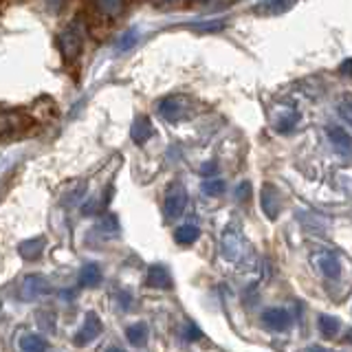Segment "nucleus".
I'll return each mask as SVG.
<instances>
[{"instance_id":"obj_10","label":"nucleus","mask_w":352,"mask_h":352,"mask_svg":"<svg viewBox=\"0 0 352 352\" xmlns=\"http://www.w3.org/2000/svg\"><path fill=\"white\" fill-rule=\"evenodd\" d=\"M152 135H154V128H152V124H150V119H148L146 115H139V117L135 119V124H132V128H130V137H132V141L139 143V146H143V143H146Z\"/></svg>"},{"instance_id":"obj_32","label":"nucleus","mask_w":352,"mask_h":352,"mask_svg":"<svg viewBox=\"0 0 352 352\" xmlns=\"http://www.w3.org/2000/svg\"><path fill=\"white\" fill-rule=\"evenodd\" d=\"M346 341H348V344H352V328L348 330V335H346Z\"/></svg>"},{"instance_id":"obj_11","label":"nucleus","mask_w":352,"mask_h":352,"mask_svg":"<svg viewBox=\"0 0 352 352\" xmlns=\"http://www.w3.org/2000/svg\"><path fill=\"white\" fill-rule=\"evenodd\" d=\"M326 132H328V139L333 141V146L339 152H344V154L352 152V137H350V132H346L341 126H328Z\"/></svg>"},{"instance_id":"obj_28","label":"nucleus","mask_w":352,"mask_h":352,"mask_svg":"<svg viewBox=\"0 0 352 352\" xmlns=\"http://www.w3.org/2000/svg\"><path fill=\"white\" fill-rule=\"evenodd\" d=\"M201 337H203V330L198 328V326L187 324V326L183 328V339H185V341H198Z\"/></svg>"},{"instance_id":"obj_14","label":"nucleus","mask_w":352,"mask_h":352,"mask_svg":"<svg viewBox=\"0 0 352 352\" xmlns=\"http://www.w3.org/2000/svg\"><path fill=\"white\" fill-rule=\"evenodd\" d=\"M99 282H102V269L95 262L84 264L80 271V284L86 286V289H95V286H99Z\"/></svg>"},{"instance_id":"obj_9","label":"nucleus","mask_w":352,"mask_h":352,"mask_svg":"<svg viewBox=\"0 0 352 352\" xmlns=\"http://www.w3.org/2000/svg\"><path fill=\"white\" fill-rule=\"evenodd\" d=\"M262 322L271 330H286L291 326V315L284 308H267L262 313Z\"/></svg>"},{"instance_id":"obj_1","label":"nucleus","mask_w":352,"mask_h":352,"mask_svg":"<svg viewBox=\"0 0 352 352\" xmlns=\"http://www.w3.org/2000/svg\"><path fill=\"white\" fill-rule=\"evenodd\" d=\"M192 113V102L187 95H170L159 102V115L170 121V124H179V121L187 119Z\"/></svg>"},{"instance_id":"obj_16","label":"nucleus","mask_w":352,"mask_h":352,"mask_svg":"<svg viewBox=\"0 0 352 352\" xmlns=\"http://www.w3.org/2000/svg\"><path fill=\"white\" fill-rule=\"evenodd\" d=\"M25 126V119L20 115H0V139L16 135L18 128Z\"/></svg>"},{"instance_id":"obj_15","label":"nucleus","mask_w":352,"mask_h":352,"mask_svg":"<svg viewBox=\"0 0 352 352\" xmlns=\"http://www.w3.org/2000/svg\"><path fill=\"white\" fill-rule=\"evenodd\" d=\"M317 267L322 269V273L330 280L339 278V273H341L339 260H337V256H333V253H322V256L317 258Z\"/></svg>"},{"instance_id":"obj_19","label":"nucleus","mask_w":352,"mask_h":352,"mask_svg":"<svg viewBox=\"0 0 352 352\" xmlns=\"http://www.w3.org/2000/svg\"><path fill=\"white\" fill-rule=\"evenodd\" d=\"M317 324H319V330H322V335H324L326 339H333V337L339 333V319H337V317L319 315Z\"/></svg>"},{"instance_id":"obj_4","label":"nucleus","mask_w":352,"mask_h":352,"mask_svg":"<svg viewBox=\"0 0 352 352\" xmlns=\"http://www.w3.org/2000/svg\"><path fill=\"white\" fill-rule=\"evenodd\" d=\"M187 207V192L181 183H174L168 187V194H165V201H163V212L165 218H179Z\"/></svg>"},{"instance_id":"obj_17","label":"nucleus","mask_w":352,"mask_h":352,"mask_svg":"<svg viewBox=\"0 0 352 352\" xmlns=\"http://www.w3.org/2000/svg\"><path fill=\"white\" fill-rule=\"evenodd\" d=\"M198 236H201V229H198L196 225H181L174 229V240L179 242V245H194V242L198 240Z\"/></svg>"},{"instance_id":"obj_5","label":"nucleus","mask_w":352,"mask_h":352,"mask_svg":"<svg viewBox=\"0 0 352 352\" xmlns=\"http://www.w3.org/2000/svg\"><path fill=\"white\" fill-rule=\"evenodd\" d=\"M102 330H104V326H102V319H99L95 313H88L86 315V319H84V326L77 330V335H75V346H88V344H93V341L102 335Z\"/></svg>"},{"instance_id":"obj_12","label":"nucleus","mask_w":352,"mask_h":352,"mask_svg":"<svg viewBox=\"0 0 352 352\" xmlns=\"http://www.w3.org/2000/svg\"><path fill=\"white\" fill-rule=\"evenodd\" d=\"M18 253H20V256L25 258V260H29V262L40 260V256L44 253V238H31V240L20 242Z\"/></svg>"},{"instance_id":"obj_21","label":"nucleus","mask_w":352,"mask_h":352,"mask_svg":"<svg viewBox=\"0 0 352 352\" xmlns=\"http://www.w3.org/2000/svg\"><path fill=\"white\" fill-rule=\"evenodd\" d=\"M293 5L291 3H260V5H256L253 7V11L256 14H284L286 9H291Z\"/></svg>"},{"instance_id":"obj_3","label":"nucleus","mask_w":352,"mask_h":352,"mask_svg":"<svg viewBox=\"0 0 352 352\" xmlns=\"http://www.w3.org/2000/svg\"><path fill=\"white\" fill-rule=\"evenodd\" d=\"M60 49L64 53V58L66 60H75L77 55H80L82 51V44H84V27H82V22H71L69 27H66L62 33H60Z\"/></svg>"},{"instance_id":"obj_26","label":"nucleus","mask_w":352,"mask_h":352,"mask_svg":"<svg viewBox=\"0 0 352 352\" xmlns=\"http://www.w3.org/2000/svg\"><path fill=\"white\" fill-rule=\"evenodd\" d=\"M297 121H300V115L293 113L291 117H282L278 124H275V128H278V132H291Z\"/></svg>"},{"instance_id":"obj_22","label":"nucleus","mask_w":352,"mask_h":352,"mask_svg":"<svg viewBox=\"0 0 352 352\" xmlns=\"http://www.w3.org/2000/svg\"><path fill=\"white\" fill-rule=\"evenodd\" d=\"M97 9L102 11L104 16H117L124 11V3H119V0H99Z\"/></svg>"},{"instance_id":"obj_6","label":"nucleus","mask_w":352,"mask_h":352,"mask_svg":"<svg viewBox=\"0 0 352 352\" xmlns=\"http://www.w3.org/2000/svg\"><path fill=\"white\" fill-rule=\"evenodd\" d=\"M260 203H262V212L269 220H275L280 216V192L278 187L271 183L262 185V194H260Z\"/></svg>"},{"instance_id":"obj_23","label":"nucleus","mask_w":352,"mask_h":352,"mask_svg":"<svg viewBox=\"0 0 352 352\" xmlns=\"http://www.w3.org/2000/svg\"><path fill=\"white\" fill-rule=\"evenodd\" d=\"M337 110H339V117L346 121L348 126H352V97L344 95L337 102Z\"/></svg>"},{"instance_id":"obj_7","label":"nucleus","mask_w":352,"mask_h":352,"mask_svg":"<svg viewBox=\"0 0 352 352\" xmlns=\"http://www.w3.org/2000/svg\"><path fill=\"white\" fill-rule=\"evenodd\" d=\"M240 253H242V236L234 227H229L223 234V256L229 262H236L240 260Z\"/></svg>"},{"instance_id":"obj_33","label":"nucleus","mask_w":352,"mask_h":352,"mask_svg":"<svg viewBox=\"0 0 352 352\" xmlns=\"http://www.w3.org/2000/svg\"><path fill=\"white\" fill-rule=\"evenodd\" d=\"M108 352H126V350H121V348H115V346H113V348H108Z\"/></svg>"},{"instance_id":"obj_8","label":"nucleus","mask_w":352,"mask_h":352,"mask_svg":"<svg viewBox=\"0 0 352 352\" xmlns=\"http://www.w3.org/2000/svg\"><path fill=\"white\" fill-rule=\"evenodd\" d=\"M146 282H148V286H152V289H161V291L172 289V275L165 264H152L148 269Z\"/></svg>"},{"instance_id":"obj_27","label":"nucleus","mask_w":352,"mask_h":352,"mask_svg":"<svg viewBox=\"0 0 352 352\" xmlns=\"http://www.w3.org/2000/svg\"><path fill=\"white\" fill-rule=\"evenodd\" d=\"M192 29H196V31H209V33H214V31H223V29H225V22H223V20H214V22H201V25H192Z\"/></svg>"},{"instance_id":"obj_34","label":"nucleus","mask_w":352,"mask_h":352,"mask_svg":"<svg viewBox=\"0 0 352 352\" xmlns=\"http://www.w3.org/2000/svg\"><path fill=\"white\" fill-rule=\"evenodd\" d=\"M311 352H326V350H324V348H317V346H313V348H311Z\"/></svg>"},{"instance_id":"obj_13","label":"nucleus","mask_w":352,"mask_h":352,"mask_svg":"<svg viewBox=\"0 0 352 352\" xmlns=\"http://www.w3.org/2000/svg\"><path fill=\"white\" fill-rule=\"evenodd\" d=\"M126 339L135 348H143L148 344V339H150V330L143 322H137V324H132V326L126 328Z\"/></svg>"},{"instance_id":"obj_2","label":"nucleus","mask_w":352,"mask_h":352,"mask_svg":"<svg viewBox=\"0 0 352 352\" xmlns=\"http://www.w3.org/2000/svg\"><path fill=\"white\" fill-rule=\"evenodd\" d=\"M51 293V282L47 275L42 273H31L27 278H22L18 297L22 302H38L42 297H47Z\"/></svg>"},{"instance_id":"obj_29","label":"nucleus","mask_w":352,"mask_h":352,"mask_svg":"<svg viewBox=\"0 0 352 352\" xmlns=\"http://www.w3.org/2000/svg\"><path fill=\"white\" fill-rule=\"evenodd\" d=\"M249 194H251V185H249L247 181H245V183H240V185L236 187V198H238V201H247Z\"/></svg>"},{"instance_id":"obj_20","label":"nucleus","mask_w":352,"mask_h":352,"mask_svg":"<svg viewBox=\"0 0 352 352\" xmlns=\"http://www.w3.org/2000/svg\"><path fill=\"white\" fill-rule=\"evenodd\" d=\"M201 190H203V194H207V196H220V194H225L227 183H225L223 179H207V181H203Z\"/></svg>"},{"instance_id":"obj_18","label":"nucleus","mask_w":352,"mask_h":352,"mask_svg":"<svg viewBox=\"0 0 352 352\" xmlns=\"http://www.w3.org/2000/svg\"><path fill=\"white\" fill-rule=\"evenodd\" d=\"M22 352H47V339L42 335H25L20 339Z\"/></svg>"},{"instance_id":"obj_24","label":"nucleus","mask_w":352,"mask_h":352,"mask_svg":"<svg viewBox=\"0 0 352 352\" xmlns=\"http://www.w3.org/2000/svg\"><path fill=\"white\" fill-rule=\"evenodd\" d=\"M137 42H139V31L137 29H128L124 36L117 40V49L119 51H128V49L135 47Z\"/></svg>"},{"instance_id":"obj_25","label":"nucleus","mask_w":352,"mask_h":352,"mask_svg":"<svg viewBox=\"0 0 352 352\" xmlns=\"http://www.w3.org/2000/svg\"><path fill=\"white\" fill-rule=\"evenodd\" d=\"M99 231H104V234H108V236H115L117 231H119V220H117V216L115 214H106L102 218V223H99Z\"/></svg>"},{"instance_id":"obj_30","label":"nucleus","mask_w":352,"mask_h":352,"mask_svg":"<svg viewBox=\"0 0 352 352\" xmlns=\"http://www.w3.org/2000/svg\"><path fill=\"white\" fill-rule=\"evenodd\" d=\"M216 170H218V165H216V163L212 161V163H205L201 172H203V176H212V174H214Z\"/></svg>"},{"instance_id":"obj_31","label":"nucleus","mask_w":352,"mask_h":352,"mask_svg":"<svg viewBox=\"0 0 352 352\" xmlns=\"http://www.w3.org/2000/svg\"><path fill=\"white\" fill-rule=\"evenodd\" d=\"M341 75H352V60H346L341 64Z\"/></svg>"}]
</instances>
